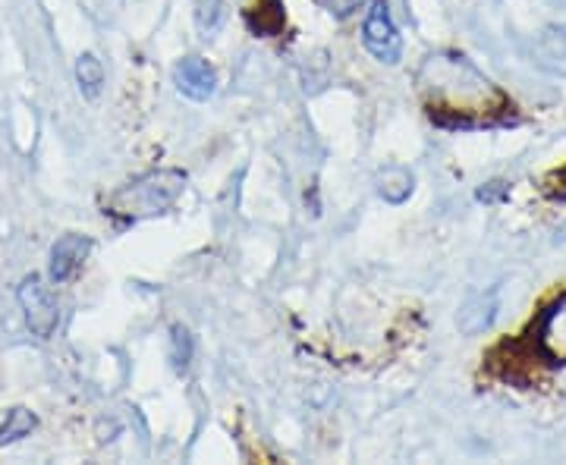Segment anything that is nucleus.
<instances>
[{
	"instance_id": "7ed1b4c3",
	"label": "nucleus",
	"mask_w": 566,
	"mask_h": 465,
	"mask_svg": "<svg viewBox=\"0 0 566 465\" xmlns=\"http://www.w3.org/2000/svg\"><path fill=\"white\" fill-rule=\"evenodd\" d=\"M362 42H365V50L375 57L377 64H387V67L400 64L403 38L394 20H390V7L384 0L372 3L365 25H362Z\"/></svg>"
},
{
	"instance_id": "ddd939ff",
	"label": "nucleus",
	"mask_w": 566,
	"mask_h": 465,
	"mask_svg": "<svg viewBox=\"0 0 566 465\" xmlns=\"http://www.w3.org/2000/svg\"><path fill=\"white\" fill-rule=\"evenodd\" d=\"M189 355H192V337H189V330H183V327L177 325L170 330V362H173L177 372L186 368Z\"/></svg>"
},
{
	"instance_id": "2eb2a0df",
	"label": "nucleus",
	"mask_w": 566,
	"mask_h": 465,
	"mask_svg": "<svg viewBox=\"0 0 566 465\" xmlns=\"http://www.w3.org/2000/svg\"><path fill=\"white\" fill-rule=\"evenodd\" d=\"M503 195H507L503 183H488L485 189H478V202H500Z\"/></svg>"
},
{
	"instance_id": "9b49d317",
	"label": "nucleus",
	"mask_w": 566,
	"mask_h": 465,
	"mask_svg": "<svg viewBox=\"0 0 566 465\" xmlns=\"http://www.w3.org/2000/svg\"><path fill=\"white\" fill-rule=\"evenodd\" d=\"M227 20V0H195V25L202 35H214Z\"/></svg>"
},
{
	"instance_id": "4468645a",
	"label": "nucleus",
	"mask_w": 566,
	"mask_h": 465,
	"mask_svg": "<svg viewBox=\"0 0 566 465\" xmlns=\"http://www.w3.org/2000/svg\"><path fill=\"white\" fill-rule=\"evenodd\" d=\"M321 3L328 7L333 16H340V20H343V16L355 13V10H359L362 3H369V0H321Z\"/></svg>"
},
{
	"instance_id": "f8f14e48",
	"label": "nucleus",
	"mask_w": 566,
	"mask_h": 465,
	"mask_svg": "<svg viewBox=\"0 0 566 465\" xmlns=\"http://www.w3.org/2000/svg\"><path fill=\"white\" fill-rule=\"evenodd\" d=\"M76 79H79L82 92L94 98V94L101 92V86H104V67H101V60L94 54H82L76 60Z\"/></svg>"
},
{
	"instance_id": "f257e3e1",
	"label": "nucleus",
	"mask_w": 566,
	"mask_h": 465,
	"mask_svg": "<svg viewBox=\"0 0 566 465\" xmlns=\"http://www.w3.org/2000/svg\"><path fill=\"white\" fill-rule=\"evenodd\" d=\"M416 82L428 116L444 126H491L503 123L513 111V104L497 92L495 82L485 79L466 57L434 54L422 64Z\"/></svg>"
},
{
	"instance_id": "39448f33",
	"label": "nucleus",
	"mask_w": 566,
	"mask_h": 465,
	"mask_svg": "<svg viewBox=\"0 0 566 465\" xmlns=\"http://www.w3.org/2000/svg\"><path fill=\"white\" fill-rule=\"evenodd\" d=\"M92 252V239L82 232H67L54 242L50 249V280L54 283H67L79 274V268L86 264V258Z\"/></svg>"
},
{
	"instance_id": "1a4fd4ad",
	"label": "nucleus",
	"mask_w": 566,
	"mask_h": 465,
	"mask_svg": "<svg viewBox=\"0 0 566 465\" xmlns=\"http://www.w3.org/2000/svg\"><path fill=\"white\" fill-rule=\"evenodd\" d=\"M252 10H259V16L256 13H246V20L249 25L259 32V35H281L283 32V3L281 0H259Z\"/></svg>"
},
{
	"instance_id": "f03ea898",
	"label": "nucleus",
	"mask_w": 566,
	"mask_h": 465,
	"mask_svg": "<svg viewBox=\"0 0 566 465\" xmlns=\"http://www.w3.org/2000/svg\"><path fill=\"white\" fill-rule=\"evenodd\" d=\"M186 189V173L183 170H151L139 180L126 183L111 195L107 211L120 217V220H145V217H155V214H165L177 205V199L183 195Z\"/></svg>"
},
{
	"instance_id": "9d476101",
	"label": "nucleus",
	"mask_w": 566,
	"mask_h": 465,
	"mask_svg": "<svg viewBox=\"0 0 566 465\" xmlns=\"http://www.w3.org/2000/svg\"><path fill=\"white\" fill-rule=\"evenodd\" d=\"M35 428H38V419H35V412H29L25 406H16V409H10V412H7V421L0 424V446L23 441V438H29V434H32Z\"/></svg>"
},
{
	"instance_id": "20e7f679",
	"label": "nucleus",
	"mask_w": 566,
	"mask_h": 465,
	"mask_svg": "<svg viewBox=\"0 0 566 465\" xmlns=\"http://www.w3.org/2000/svg\"><path fill=\"white\" fill-rule=\"evenodd\" d=\"M20 305H23V315H25V325L29 330L35 333V337H42L47 340L57 325H60V308L54 303V296H50V290L45 286V280L38 277V274H29V277L20 283Z\"/></svg>"
},
{
	"instance_id": "6e6552de",
	"label": "nucleus",
	"mask_w": 566,
	"mask_h": 465,
	"mask_svg": "<svg viewBox=\"0 0 566 465\" xmlns=\"http://www.w3.org/2000/svg\"><path fill=\"white\" fill-rule=\"evenodd\" d=\"M377 195L384 199V202H390V205H403L409 195H412V186H416V180H412V173L400 167V163H390V167H384L381 173H377Z\"/></svg>"
},
{
	"instance_id": "423d86ee",
	"label": "nucleus",
	"mask_w": 566,
	"mask_h": 465,
	"mask_svg": "<svg viewBox=\"0 0 566 465\" xmlns=\"http://www.w3.org/2000/svg\"><path fill=\"white\" fill-rule=\"evenodd\" d=\"M173 82H177L180 94H186L189 101H208L214 89H217V72H214V67L205 57L189 54V57H183L177 64Z\"/></svg>"
},
{
	"instance_id": "0eeeda50",
	"label": "nucleus",
	"mask_w": 566,
	"mask_h": 465,
	"mask_svg": "<svg viewBox=\"0 0 566 465\" xmlns=\"http://www.w3.org/2000/svg\"><path fill=\"white\" fill-rule=\"evenodd\" d=\"M535 340H539V352L547 362H554V365L566 362V296H561L544 311L542 321L535 327Z\"/></svg>"
}]
</instances>
